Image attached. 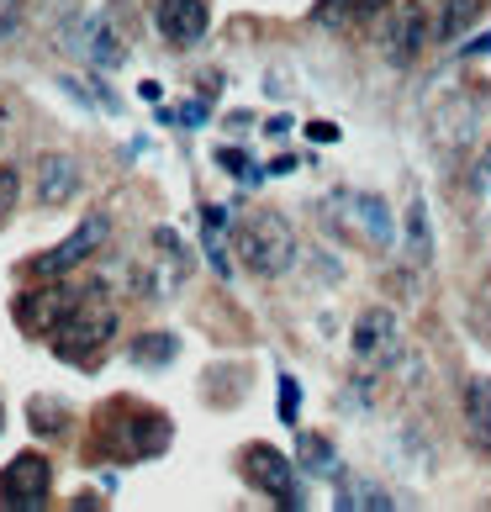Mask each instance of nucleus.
Returning <instances> with one entry per match:
<instances>
[{"instance_id":"1","label":"nucleus","mask_w":491,"mask_h":512,"mask_svg":"<svg viewBox=\"0 0 491 512\" xmlns=\"http://www.w3.org/2000/svg\"><path fill=\"white\" fill-rule=\"evenodd\" d=\"M117 412L122 407L111 402L106 417H96V454H111V460H122V465H138V460H159V454L175 444V423H169L159 407L127 402V417H117Z\"/></svg>"},{"instance_id":"2","label":"nucleus","mask_w":491,"mask_h":512,"mask_svg":"<svg viewBox=\"0 0 491 512\" xmlns=\"http://www.w3.org/2000/svg\"><path fill=\"white\" fill-rule=\"evenodd\" d=\"M101 291L106 286H85L80 307L53 328V354L69 359V365H96L111 344V333H117V307H106Z\"/></svg>"},{"instance_id":"3","label":"nucleus","mask_w":491,"mask_h":512,"mask_svg":"<svg viewBox=\"0 0 491 512\" xmlns=\"http://www.w3.org/2000/svg\"><path fill=\"white\" fill-rule=\"evenodd\" d=\"M238 259L254 275H286L296 259V233L280 212H254L238 227Z\"/></svg>"},{"instance_id":"4","label":"nucleus","mask_w":491,"mask_h":512,"mask_svg":"<svg viewBox=\"0 0 491 512\" xmlns=\"http://www.w3.org/2000/svg\"><path fill=\"white\" fill-rule=\"evenodd\" d=\"M238 470H243V481H249L254 491H264V497H275L280 507H301L296 465H291L280 449H270V444H249V449L238 454Z\"/></svg>"},{"instance_id":"5","label":"nucleus","mask_w":491,"mask_h":512,"mask_svg":"<svg viewBox=\"0 0 491 512\" xmlns=\"http://www.w3.org/2000/svg\"><path fill=\"white\" fill-rule=\"evenodd\" d=\"M48 491H53V460L37 449L16 454V460L0 470V507L37 512V507H48Z\"/></svg>"},{"instance_id":"6","label":"nucleus","mask_w":491,"mask_h":512,"mask_svg":"<svg viewBox=\"0 0 491 512\" xmlns=\"http://www.w3.org/2000/svg\"><path fill=\"white\" fill-rule=\"evenodd\" d=\"M354 359H360L365 370H386L396 365V354H402V328H396V312L386 307H370L360 322H354Z\"/></svg>"},{"instance_id":"7","label":"nucleus","mask_w":491,"mask_h":512,"mask_svg":"<svg viewBox=\"0 0 491 512\" xmlns=\"http://www.w3.org/2000/svg\"><path fill=\"white\" fill-rule=\"evenodd\" d=\"M106 233H111V222H106V217H85V222L74 227V233H69L53 254H37V259L27 264V275H69L74 264H85L90 254L101 249Z\"/></svg>"},{"instance_id":"8","label":"nucleus","mask_w":491,"mask_h":512,"mask_svg":"<svg viewBox=\"0 0 491 512\" xmlns=\"http://www.w3.org/2000/svg\"><path fill=\"white\" fill-rule=\"evenodd\" d=\"M154 27H159L164 43L196 48V43H206L212 11H206V0H154Z\"/></svg>"},{"instance_id":"9","label":"nucleus","mask_w":491,"mask_h":512,"mask_svg":"<svg viewBox=\"0 0 491 512\" xmlns=\"http://www.w3.org/2000/svg\"><path fill=\"white\" fill-rule=\"evenodd\" d=\"M80 296H85V286H48V291H27L22 301H16V317H22V328L27 333H48L53 338V328L80 307Z\"/></svg>"},{"instance_id":"10","label":"nucleus","mask_w":491,"mask_h":512,"mask_svg":"<svg viewBox=\"0 0 491 512\" xmlns=\"http://www.w3.org/2000/svg\"><path fill=\"white\" fill-rule=\"evenodd\" d=\"M428 43H433L428 6H423V0H407V6L391 16V27H386V59L391 64H412Z\"/></svg>"},{"instance_id":"11","label":"nucleus","mask_w":491,"mask_h":512,"mask_svg":"<svg viewBox=\"0 0 491 512\" xmlns=\"http://www.w3.org/2000/svg\"><path fill=\"white\" fill-rule=\"evenodd\" d=\"M69 48L74 53H85L96 69H117L122 64V43L111 37V22L106 16H85L80 27H69Z\"/></svg>"},{"instance_id":"12","label":"nucleus","mask_w":491,"mask_h":512,"mask_svg":"<svg viewBox=\"0 0 491 512\" xmlns=\"http://www.w3.org/2000/svg\"><path fill=\"white\" fill-rule=\"evenodd\" d=\"M74 191H80V164H74L69 154H48L43 175H37V201H43V206H64Z\"/></svg>"},{"instance_id":"13","label":"nucleus","mask_w":491,"mask_h":512,"mask_svg":"<svg viewBox=\"0 0 491 512\" xmlns=\"http://www.w3.org/2000/svg\"><path fill=\"white\" fill-rule=\"evenodd\" d=\"M491 6V0H439V22H433V43H455V37H465L470 27L481 22V11Z\"/></svg>"},{"instance_id":"14","label":"nucleus","mask_w":491,"mask_h":512,"mask_svg":"<svg viewBox=\"0 0 491 512\" xmlns=\"http://www.w3.org/2000/svg\"><path fill=\"white\" fill-rule=\"evenodd\" d=\"M465 428L486 454H491V375H476L465 386Z\"/></svg>"},{"instance_id":"15","label":"nucleus","mask_w":491,"mask_h":512,"mask_svg":"<svg viewBox=\"0 0 491 512\" xmlns=\"http://www.w3.org/2000/svg\"><path fill=\"white\" fill-rule=\"evenodd\" d=\"M132 365H143V370H164V365H175V354H180V338L175 333H138L132 338Z\"/></svg>"},{"instance_id":"16","label":"nucleus","mask_w":491,"mask_h":512,"mask_svg":"<svg viewBox=\"0 0 491 512\" xmlns=\"http://www.w3.org/2000/svg\"><path fill=\"white\" fill-rule=\"evenodd\" d=\"M301 470L317 481H338L344 476V465H338V449L323 439V433H301Z\"/></svg>"},{"instance_id":"17","label":"nucleus","mask_w":491,"mask_h":512,"mask_svg":"<svg viewBox=\"0 0 491 512\" xmlns=\"http://www.w3.org/2000/svg\"><path fill=\"white\" fill-rule=\"evenodd\" d=\"M338 507H360V512H386V507H396V497H391V491L386 486H375V481H360V476H354V481H344V476H338Z\"/></svg>"},{"instance_id":"18","label":"nucleus","mask_w":491,"mask_h":512,"mask_svg":"<svg viewBox=\"0 0 491 512\" xmlns=\"http://www.w3.org/2000/svg\"><path fill=\"white\" fill-rule=\"evenodd\" d=\"M407 249H412V259H418V264H428V259H433V233H428V201H423V196H412V206H407Z\"/></svg>"},{"instance_id":"19","label":"nucleus","mask_w":491,"mask_h":512,"mask_svg":"<svg viewBox=\"0 0 491 512\" xmlns=\"http://www.w3.org/2000/svg\"><path fill=\"white\" fill-rule=\"evenodd\" d=\"M27 423H32V433H64L69 428V407L64 402H53V396H32L27 402Z\"/></svg>"},{"instance_id":"20","label":"nucleus","mask_w":491,"mask_h":512,"mask_svg":"<svg viewBox=\"0 0 491 512\" xmlns=\"http://www.w3.org/2000/svg\"><path fill=\"white\" fill-rule=\"evenodd\" d=\"M354 212H360V222L370 227L375 243H391V212H386L381 196H360V201H354Z\"/></svg>"},{"instance_id":"21","label":"nucleus","mask_w":491,"mask_h":512,"mask_svg":"<svg viewBox=\"0 0 491 512\" xmlns=\"http://www.w3.org/2000/svg\"><path fill=\"white\" fill-rule=\"evenodd\" d=\"M296 417H301V386L296 375H280V423L296 428Z\"/></svg>"},{"instance_id":"22","label":"nucleus","mask_w":491,"mask_h":512,"mask_svg":"<svg viewBox=\"0 0 491 512\" xmlns=\"http://www.w3.org/2000/svg\"><path fill=\"white\" fill-rule=\"evenodd\" d=\"M16 196H22V175L11 164H0V222L16 212Z\"/></svg>"},{"instance_id":"23","label":"nucleus","mask_w":491,"mask_h":512,"mask_svg":"<svg viewBox=\"0 0 491 512\" xmlns=\"http://www.w3.org/2000/svg\"><path fill=\"white\" fill-rule=\"evenodd\" d=\"M217 164L228 169V175H238V180H249V185H259V180H264L259 169H249V159H243V148H217Z\"/></svg>"},{"instance_id":"24","label":"nucleus","mask_w":491,"mask_h":512,"mask_svg":"<svg viewBox=\"0 0 491 512\" xmlns=\"http://www.w3.org/2000/svg\"><path fill=\"white\" fill-rule=\"evenodd\" d=\"M206 111H212V96H196V101H185L175 111V127H201L206 122Z\"/></svg>"},{"instance_id":"25","label":"nucleus","mask_w":491,"mask_h":512,"mask_svg":"<svg viewBox=\"0 0 491 512\" xmlns=\"http://www.w3.org/2000/svg\"><path fill=\"white\" fill-rule=\"evenodd\" d=\"M22 27V0H0V37H11Z\"/></svg>"},{"instance_id":"26","label":"nucleus","mask_w":491,"mask_h":512,"mask_svg":"<svg viewBox=\"0 0 491 512\" xmlns=\"http://www.w3.org/2000/svg\"><path fill=\"white\" fill-rule=\"evenodd\" d=\"M476 191L491 196V143L481 148V159H476Z\"/></svg>"},{"instance_id":"27","label":"nucleus","mask_w":491,"mask_h":512,"mask_svg":"<svg viewBox=\"0 0 491 512\" xmlns=\"http://www.w3.org/2000/svg\"><path fill=\"white\" fill-rule=\"evenodd\" d=\"M391 0H354V22H370L375 11H386Z\"/></svg>"},{"instance_id":"28","label":"nucleus","mask_w":491,"mask_h":512,"mask_svg":"<svg viewBox=\"0 0 491 512\" xmlns=\"http://www.w3.org/2000/svg\"><path fill=\"white\" fill-rule=\"evenodd\" d=\"M264 132H270V138H286V132H291V117H270V122H264Z\"/></svg>"},{"instance_id":"29","label":"nucleus","mask_w":491,"mask_h":512,"mask_svg":"<svg viewBox=\"0 0 491 512\" xmlns=\"http://www.w3.org/2000/svg\"><path fill=\"white\" fill-rule=\"evenodd\" d=\"M307 138H317V143H333V138H338V127H307Z\"/></svg>"},{"instance_id":"30","label":"nucleus","mask_w":491,"mask_h":512,"mask_svg":"<svg viewBox=\"0 0 491 512\" xmlns=\"http://www.w3.org/2000/svg\"><path fill=\"white\" fill-rule=\"evenodd\" d=\"M481 53H491V32L481 37V43H470V48H465V59H481Z\"/></svg>"},{"instance_id":"31","label":"nucleus","mask_w":491,"mask_h":512,"mask_svg":"<svg viewBox=\"0 0 491 512\" xmlns=\"http://www.w3.org/2000/svg\"><path fill=\"white\" fill-rule=\"evenodd\" d=\"M0 428H6V412H0Z\"/></svg>"}]
</instances>
